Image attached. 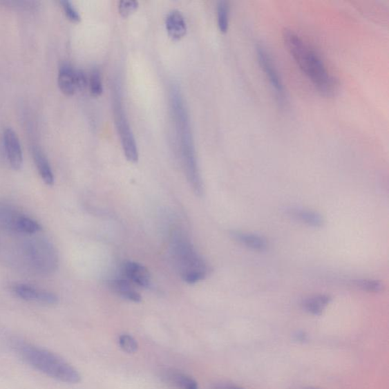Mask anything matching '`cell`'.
<instances>
[{
  "instance_id": "14",
  "label": "cell",
  "mask_w": 389,
  "mask_h": 389,
  "mask_svg": "<svg viewBox=\"0 0 389 389\" xmlns=\"http://www.w3.org/2000/svg\"><path fill=\"white\" fill-rule=\"evenodd\" d=\"M58 86L64 94H75L78 90L76 85V70L68 64L61 66L58 75Z\"/></svg>"
},
{
  "instance_id": "17",
  "label": "cell",
  "mask_w": 389,
  "mask_h": 389,
  "mask_svg": "<svg viewBox=\"0 0 389 389\" xmlns=\"http://www.w3.org/2000/svg\"><path fill=\"white\" fill-rule=\"evenodd\" d=\"M232 238L246 247L258 252H264L269 247V243L263 236L240 231H232Z\"/></svg>"
},
{
  "instance_id": "1",
  "label": "cell",
  "mask_w": 389,
  "mask_h": 389,
  "mask_svg": "<svg viewBox=\"0 0 389 389\" xmlns=\"http://www.w3.org/2000/svg\"><path fill=\"white\" fill-rule=\"evenodd\" d=\"M169 97L181 165L194 193L202 196V181L197 163L191 125L184 98L177 86H171Z\"/></svg>"
},
{
  "instance_id": "25",
  "label": "cell",
  "mask_w": 389,
  "mask_h": 389,
  "mask_svg": "<svg viewBox=\"0 0 389 389\" xmlns=\"http://www.w3.org/2000/svg\"><path fill=\"white\" fill-rule=\"evenodd\" d=\"M139 6V3L135 0H122L120 2L118 9L121 15L124 17L132 14Z\"/></svg>"
},
{
  "instance_id": "9",
  "label": "cell",
  "mask_w": 389,
  "mask_h": 389,
  "mask_svg": "<svg viewBox=\"0 0 389 389\" xmlns=\"http://www.w3.org/2000/svg\"><path fill=\"white\" fill-rule=\"evenodd\" d=\"M12 290L14 294L23 301L46 305H55L58 302L56 294L33 285L19 284Z\"/></svg>"
},
{
  "instance_id": "20",
  "label": "cell",
  "mask_w": 389,
  "mask_h": 389,
  "mask_svg": "<svg viewBox=\"0 0 389 389\" xmlns=\"http://www.w3.org/2000/svg\"><path fill=\"white\" fill-rule=\"evenodd\" d=\"M229 12L230 8L227 1H220L217 5L218 26L221 32L225 33L229 27Z\"/></svg>"
},
{
  "instance_id": "27",
  "label": "cell",
  "mask_w": 389,
  "mask_h": 389,
  "mask_svg": "<svg viewBox=\"0 0 389 389\" xmlns=\"http://www.w3.org/2000/svg\"><path fill=\"white\" fill-rule=\"evenodd\" d=\"M307 389H318V388H307Z\"/></svg>"
},
{
  "instance_id": "26",
  "label": "cell",
  "mask_w": 389,
  "mask_h": 389,
  "mask_svg": "<svg viewBox=\"0 0 389 389\" xmlns=\"http://www.w3.org/2000/svg\"><path fill=\"white\" fill-rule=\"evenodd\" d=\"M215 389H246V388L239 386H235L222 385V386H217Z\"/></svg>"
},
{
  "instance_id": "3",
  "label": "cell",
  "mask_w": 389,
  "mask_h": 389,
  "mask_svg": "<svg viewBox=\"0 0 389 389\" xmlns=\"http://www.w3.org/2000/svg\"><path fill=\"white\" fill-rule=\"evenodd\" d=\"M14 348L21 359L50 378L68 384H76L81 381L77 370L50 350L20 341L14 343Z\"/></svg>"
},
{
  "instance_id": "8",
  "label": "cell",
  "mask_w": 389,
  "mask_h": 389,
  "mask_svg": "<svg viewBox=\"0 0 389 389\" xmlns=\"http://www.w3.org/2000/svg\"><path fill=\"white\" fill-rule=\"evenodd\" d=\"M256 51L259 64L263 68L267 78L269 79L272 87L276 91L278 98L281 102H283L285 96L283 82L269 52H267L263 45H258Z\"/></svg>"
},
{
  "instance_id": "16",
  "label": "cell",
  "mask_w": 389,
  "mask_h": 389,
  "mask_svg": "<svg viewBox=\"0 0 389 389\" xmlns=\"http://www.w3.org/2000/svg\"><path fill=\"white\" fill-rule=\"evenodd\" d=\"M34 161L38 173L46 184H55V175H53L50 162L40 148L35 146L32 150Z\"/></svg>"
},
{
  "instance_id": "12",
  "label": "cell",
  "mask_w": 389,
  "mask_h": 389,
  "mask_svg": "<svg viewBox=\"0 0 389 389\" xmlns=\"http://www.w3.org/2000/svg\"><path fill=\"white\" fill-rule=\"evenodd\" d=\"M165 24L167 33L173 40H180L187 34V21L179 10L169 12L167 15Z\"/></svg>"
},
{
  "instance_id": "4",
  "label": "cell",
  "mask_w": 389,
  "mask_h": 389,
  "mask_svg": "<svg viewBox=\"0 0 389 389\" xmlns=\"http://www.w3.org/2000/svg\"><path fill=\"white\" fill-rule=\"evenodd\" d=\"M171 247L175 264L187 283L196 284L205 279L208 274L207 264L184 234L175 232Z\"/></svg>"
},
{
  "instance_id": "11",
  "label": "cell",
  "mask_w": 389,
  "mask_h": 389,
  "mask_svg": "<svg viewBox=\"0 0 389 389\" xmlns=\"http://www.w3.org/2000/svg\"><path fill=\"white\" fill-rule=\"evenodd\" d=\"M126 279L142 287H149L151 284V274L149 270L138 263L129 261L123 266Z\"/></svg>"
},
{
  "instance_id": "21",
  "label": "cell",
  "mask_w": 389,
  "mask_h": 389,
  "mask_svg": "<svg viewBox=\"0 0 389 389\" xmlns=\"http://www.w3.org/2000/svg\"><path fill=\"white\" fill-rule=\"evenodd\" d=\"M354 284L357 287L370 293H379L384 289L382 282L377 280L357 279L354 281Z\"/></svg>"
},
{
  "instance_id": "18",
  "label": "cell",
  "mask_w": 389,
  "mask_h": 389,
  "mask_svg": "<svg viewBox=\"0 0 389 389\" xmlns=\"http://www.w3.org/2000/svg\"><path fill=\"white\" fill-rule=\"evenodd\" d=\"M332 301L331 296L325 294L316 295L308 297L301 303L302 308L308 314L320 316Z\"/></svg>"
},
{
  "instance_id": "19",
  "label": "cell",
  "mask_w": 389,
  "mask_h": 389,
  "mask_svg": "<svg viewBox=\"0 0 389 389\" xmlns=\"http://www.w3.org/2000/svg\"><path fill=\"white\" fill-rule=\"evenodd\" d=\"M164 377L167 383L178 389H198L196 381L184 372L169 370L164 373Z\"/></svg>"
},
{
  "instance_id": "13",
  "label": "cell",
  "mask_w": 389,
  "mask_h": 389,
  "mask_svg": "<svg viewBox=\"0 0 389 389\" xmlns=\"http://www.w3.org/2000/svg\"><path fill=\"white\" fill-rule=\"evenodd\" d=\"M111 291L124 300L139 303L142 301L140 294L136 291L131 282L127 279L117 278L109 281Z\"/></svg>"
},
{
  "instance_id": "22",
  "label": "cell",
  "mask_w": 389,
  "mask_h": 389,
  "mask_svg": "<svg viewBox=\"0 0 389 389\" xmlns=\"http://www.w3.org/2000/svg\"><path fill=\"white\" fill-rule=\"evenodd\" d=\"M88 86L91 93L94 96H99L102 94L104 90L103 83L102 75L98 68H95L91 71L88 79Z\"/></svg>"
},
{
  "instance_id": "23",
  "label": "cell",
  "mask_w": 389,
  "mask_h": 389,
  "mask_svg": "<svg viewBox=\"0 0 389 389\" xmlns=\"http://www.w3.org/2000/svg\"><path fill=\"white\" fill-rule=\"evenodd\" d=\"M119 345L124 352L128 354H134L138 350V342L132 336L127 334L120 335L118 339Z\"/></svg>"
},
{
  "instance_id": "24",
  "label": "cell",
  "mask_w": 389,
  "mask_h": 389,
  "mask_svg": "<svg viewBox=\"0 0 389 389\" xmlns=\"http://www.w3.org/2000/svg\"><path fill=\"white\" fill-rule=\"evenodd\" d=\"M60 4L62 6L66 17L68 19L75 22H77L81 20V15L79 11L75 9V7L71 2L64 0V1L60 2Z\"/></svg>"
},
{
  "instance_id": "5",
  "label": "cell",
  "mask_w": 389,
  "mask_h": 389,
  "mask_svg": "<svg viewBox=\"0 0 389 389\" xmlns=\"http://www.w3.org/2000/svg\"><path fill=\"white\" fill-rule=\"evenodd\" d=\"M113 95V117L120 135L122 147L128 161L138 162L139 151L131 124L124 111L118 85H114Z\"/></svg>"
},
{
  "instance_id": "10",
  "label": "cell",
  "mask_w": 389,
  "mask_h": 389,
  "mask_svg": "<svg viewBox=\"0 0 389 389\" xmlns=\"http://www.w3.org/2000/svg\"><path fill=\"white\" fill-rule=\"evenodd\" d=\"M3 142L8 161L14 170H20L23 165V155L20 141L11 128L5 129Z\"/></svg>"
},
{
  "instance_id": "2",
  "label": "cell",
  "mask_w": 389,
  "mask_h": 389,
  "mask_svg": "<svg viewBox=\"0 0 389 389\" xmlns=\"http://www.w3.org/2000/svg\"><path fill=\"white\" fill-rule=\"evenodd\" d=\"M286 47L315 87L325 95H331L336 89V81L328 71L317 53L293 30L285 29L283 34Z\"/></svg>"
},
{
  "instance_id": "7",
  "label": "cell",
  "mask_w": 389,
  "mask_h": 389,
  "mask_svg": "<svg viewBox=\"0 0 389 389\" xmlns=\"http://www.w3.org/2000/svg\"><path fill=\"white\" fill-rule=\"evenodd\" d=\"M28 247V262L35 270L50 272L56 269L57 256L50 243L37 241L29 243Z\"/></svg>"
},
{
  "instance_id": "15",
  "label": "cell",
  "mask_w": 389,
  "mask_h": 389,
  "mask_svg": "<svg viewBox=\"0 0 389 389\" xmlns=\"http://www.w3.org/2000/svg\"><path fill=\"white\" fill-rule=\"evenodd\" d=\"M287 215L301 222L312 227H321L324 220L320 214L314 211L291 207L286 209Z\"/></svg>"
},
{
  "instance_id": "6",
  "label": "cell",
  "mask_w": 389,
  "mask_h": 389,
  "mask_svg": "<svg viewBox=\"0 0 389 389\" xmlns=\"http://www.w3.org/2000/svg\"><path fill=\"white\" fill-rule=\"evenodd\" d=\"M0 226L22 234H35L42 230L37 220L3 203H0Z\"/></svg>"
}]
</instances>
